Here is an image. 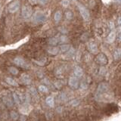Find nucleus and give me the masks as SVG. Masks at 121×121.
<instances>
[{
    "mask_svg": "<svg viewBox=\"0 0 121 121\" xmlns=\"http://www.w3.org/2000/svg\"><path fill=\"white\" fill-rule=\"evenodd\" d=\"M116 2H119V3H120L121 4V0H115Z\"/></svg>",
    "mask_w": 121,
    "mask_h": 121,
    "instance_id": "nucleus-39",
    "label": "nucleus"
},
{
    "mask_svg": "<svg viewBox=\"0 0 121 121\" xmlns=\"http://www.w3.org/2000/svg\"><path fill=\"white\" fill-rule=\"evenodd\" d=\"M118 39L121 41V33H118Z\"/></svg>",
    "mask_w": 121,
    "mask_h": 121,
    "instance_id": "nucleus-36",
    "label": "nucleus"
},
{
    "mask_svg": "<svg viewBox=\"0 0 121 121\" xmlns=\"http://www.w3.org/2000/svg\"><path fill=\"white\" fill-rule=\"evenodd\" d=\"M21 14H22V16L24 18H25V19L30 18L32 16V14H33L32 8L28 5H24L22 7Z\"/></svg>",
    "mask_w": 121,
    "mask_h": 121,
    "instance_id": "nucleus-3",
    "label": "nucleus"
},
{
    "mask_svg": "<svg viewBox=\"0 0 121 121\" xmlns=\"http://www.w3.org/2000/svg\"><path fill=\"white\" fill-rule=\"evenodd\" d=\"M80 86H81L82 89H87V88H88V85H87V83L85 82H82Z\"/></svg>",
    "mask_w": 121,
    "mask_h": 121,
    "instance_id": "nucleus-29",
    "label": "nucleus"
},
{
    "mask_svg": "<svg viewBox=\"0 0 121 121\" xmlns=\"http://www.w3.org/2000/svg\"><path fill=\"white\" fill-rule=\"evenodd\" d=\"M62 17V14L60 11H57L55 13V16H54V19L56 22H58L60 21V19Z\"/></svg>",
    "mask_w": 121,
    "mask_h": 121,
    "instance_id": "nucleus-17",
    "label": "nucleus"
},
{
    "mask_svg": "<svg viewBox=\"0 0 121 121\" xmlns=\"http://www.w3.org/2000/svg\"><path fill=\"white\" fill-rule=\"evenodd\" d=\"M4 102H5V104L8 106H9V107H11V106H12V102H11V101L10 99H6V98H4Z\"/></svg>",
    "mask_w": 121,
    "mask_h": 121,
    "instance_id": "nucleus-25",
    "label": "nucleus"
},
{
    "mask_svg": "<svg viewBox=\"0 0 121 121\" xmlns=\"http://www.w3.org/2000/svg\"><path fill=\"white\" fill-rule=\"evenodd\" d=\"M88 48L89 49V51L92 53V54H96L98 53V45L95 43H89L88 45Z\"/></svg>",
    "mask_w": 121,
    "mask_h": 121,
    "instance_id": "nucleus-11",
    "label": "nucleus"
},
{
    "mask_svg": "<svg viewBox=\"0 0 121 121\" xmlns=\"http://www.w3.org/2000/svg\"><path fill=\"white\" fill-rule=\"evenodd\" d=\"M104 72H105V69H104V68H103V67H101V69H100V74L101 73L102 74V73H104Z\"/></svg>",
    "mask_w": 121,
    "mask_h": 121,
    "instance_id": "nucleus-34",
    "label": "nucleus"
},
{
    "mask_svg": "<svg viewBox=\"0 0 121 121\" xmlns=\"http://www.w3.org/2000/svg\"><path fill=\"white\" fill-rule=\"evenodd\" d=\"M78 9H79V12H80V14L82 17V18L84 19L85 21H89V17H90L89 11L87 10L82 5H80V4H78Z\"/></svg>",
    "mask_w": 121,
    "mask_h": 121,
    "instance_id": "nucleus-5",
    "label": "nucleus"
},
{
    "mask_svg": "<svg viewBox=\"0 0 121 121\" xmlns=\"http://www.w3.org/2000/svg\"><path fill=\"white\" fill-rule=\"evenodd\" d=\"M21 82L24 83L25 85H30L31 83V78L29 75L27 74H22L21 77Z\"/></svg>",
    "mask_w": 121,
    "mask_h": 121,
    "instance_id": "nucleus-10",
    "label": "nucleus"
},
{
    "mask_svg": "<svg viewBox=\"0 0 121 121\" xmlns=\"http://www.w3.org/2000/svg\"><path fill=\"white\" fill-rule=\"evenodd\" d=\"M68 83H69L70 87H71V88L73 89H78V87L79 86V80H78V79H77V77H70Z\"/></svg>",
    "mask_w": 121,
    "mask_h": 121,
    "instance_id": "nucleus-7",
    "label": "nucleus"
},
{
    "mask_svg": "<svg viewBox=\"0 0 121 121\" xmlns=\"http://www.w3.org/2000/svg\"><path fill=\"white\" fill-rule=\"evenodd\" d=\"M115 38H116V33L114 31H111V33H109V35L108 36L107 38V40L109 43H112L113 41L115 40Z\"/></svg>",
    "mask_w": 121,
    "mask_h": 121,
    "instance_id": "nucleus-13",
    "label": "nucleus"
},
{
    "mask_svg": "<svg viewBox=\"0 0 121 121\" xmlns=\"http://www.w3.org/2000/svg\"><path fill=\"white\" fill-rule=\"evenodd\" d=\"M70 47V45H60V51H61L62 52H66L67 51H68V49H69Z\"/></svg>",
    "mask_w": 121,
    "mask_h": 121,
    "instance_id": "nucleus-19",
    "label": "nucleus"
},
{
    "mask_svg": "<svg viewBox=\"0 0 121 121\" xmlns=\"http://www.w3.org/2000/svg\"><path fill=\"white\" fill-rule=\"evenodd\" d=\"M117 22H118V24L120 25L121 24V17H120L119 18H118V21H117Z\"/></svg>",
    "mask_w": 121,
    "mask_h": 121,
    "instance_id": "nucleus-37",
    "label": "nucleus"
},
{
    "mask_svg": "<svg viewBox=\"0 0 121 121\" xmlns=\"http://www.w3.org/2000/svg\"><path fill=\"white\" fill-rule=\"evenodd\" d=\"M58 39L57 37H53L52 38V39H50V40H49V44H51L52 45H55L57 43H58Z\"/></svg>",
    "mask_w": 121,
    "mask_h": 121,
    "instance_id": "nucleus-22",
    "label": "nucleus"
},
{
    "mask_svg": "<svg viewBox=\"0 0 121 121\" xmlns=\"http://www.w3.org/2000/svg\"><path fill=\"white\" fill-rule=\"evenodd\" d=\"M109 27L111 28V30H113L115 28V26H114V23L113 22H112V21H111L109 23Z\"/></svg>",
    "mask_w": 121,
    "mask_h": 121,
    "instance_id": "nucleus-30",
    "label": "nucleus"
},
{
    "mask_svg": "<svg viewBox=\"0 0 121 121\" xmlns=\"http://www.w3.org/2000/svg\"><path fill=\"white\" fill-rule=\"evenodd\" d=\"M70 104H71V105H73V106H77L79 104V101H77V100H73V101H72L70 102Z\"/></svg>",
    "mask_w": 121,
    "mask_h": 121,
    "instance_id": "nucleus-31",
    "label": "nucleus"
},
{
    "mask_svg": "<svg viewBox=\"0 0 121 121\" xmlns=\"http://www.w3.org/2000/svg\"><path fill=\"white\" fill-rule=\"evenodd\" d=\"M112 95L110 93L109 86L107 83L101 82L99 84L97 89V92L95 94V99L98 101H107L108 98H112Z\"/></svg>",
    "mask_w": 121,
    "mask_h": 121,
    "instance_id": "nucleus-1",
    "label": "nucleus"
},
{
    "mask_svg": "<svg viewBox=\"0 0 121 121\" xmlns=\"http://www.w3.org/2000/svg\"><path fill=\"white\" fill-rule=\"evenodd\" d=\"M118 33H121V24H120V26L118 27Z\"/></svg>",
    "mask_w": 121,
    "mask_h": 121,
    "instance_id": "nucleus-38",
    "label": "nucleus"
},
{
    "mask_svg": "<svg viewBox=\"0 0 121 121\" xmlns=\"http://www.w3.org/2000/svg\"><path fill=\"white\" fill-rule=\"evenodd\" d=\"M73 73L75 75V77H81L82 74H83V71H82V69L79 66H77L75 67L74 69V71H73Z\"/></svg>",
    "mask_w": 121,
    "mask_h": 121,
    "instance_id": "nucleus-12",
    "label": "nucleus"
},
{
    "mask_svg": "<svg viewBox=\"0 0 121 121\" xmlns=\"http://www.w3.org/2000/svg\"><path fill=\"white\" fill-rule=\"evenodd\" d=\"M59 41L60 42V43H66V42L67 41V38L66 36H60Z\"/></svg>",
    "mask_w": 121,
    "mask_h": 121,
    "instance_id": "nucleus-27",
    "label": "nucleus"
},
{
    "mask_svg": "<svg viewBox=\"0 0 121 121\" xmlns=\"http://www.w3.org/2000/svg\"><path fill=\"white\" fill-rule=\"evenodd\" d=\"M11 117L13 120H16L18 118V114L15 111H11Z\"/></svg>",
    "mask_w": 121,
    "mask_h": 121,
    "instance_id": "nucleus-24",
    "label": "nucleus"
},
{
    "mask_svg": "<svg viewBox=\"0 0 121 121\" xmlns=\"http://www.w3.org/2000/svg\"><path fill=\"white\" fill-rule=\"evenodd\" d=\"M48 52L49 53V54L53 55H57V54H58V48H57V47H50V48H48Z\"/></svg>",
    "mask_w": 121,
    "mask_h": 121,
    "instance_id": "nucleus-16",
    "label": "nucleus"
},
{
    "mask_svg": "<svg viewBox=\"0 0 121 121\" xmlns=\"http://www.w3.org/2000/svg\"><path fill=\"white\" fill-rule=\"evenodd\" d=\"M69 4H70V2L68 1V0H62V2H61V5L65 8L69 5Z\"/></svg>",
    "mask_w": 121,
    "mask_h": 121,
    "instance_id": "nucleus-28",
    "label": "nucleus"
},
{
    "mask_svg": "<svg viewBox=\"0 0 121 121\" xmlns=\"http://www.w3.org/2000/svg\"><path fill=\"white\" fill-rule=\"evenodd\" d=\"M6 82H8V84H9L11 86H18V83L15 81L14 79L11 78V77H7Z\"/></svg>",
    "mask_w": 121,
    "mask_h": 121,
    "instance_id": "nucleus-15",
    "label": "nucleus"
},
{
    "mask_svg": "<svg viewBox=\"0 0 121 121\" xmlns=\"http://www.w3.org/2000/svg\"><path fill=\"white\" fill-rule=\"evenodd\" d=\"M47 1L48 0H37V2L42 4V5H44V4H45L47 2Z\"/></svg>",
    "mask_w": 121,
    "mask_h": 121,
    "instance_id": "nucleus-33",
    "label": "nucleus"
},
{
    "mask_svg": "<svg viewBox=\"0 0 121 121\" xmlns=\"http://www.w3.org/2000/svg\"><path fill=\"white\" fill-rule=\"evenodd\" d=\"M45 19H46L45 14L43 12L38 11V12H36L33 14L32 21L35 23V24H41V23H43L45 21Z\"/></svg>",
    "mask_w": 121,
    "mask_h": 121,
    "instance_id": "nucleus-2",
    "label": "nucleus"
},
{
    "mask_svg": "<svg viewBox=\"0 0 121 121\" xmlns=\"http://www.w3.org/2000/svg\"><path fill=\"white\" fill-rule=\"evenodd\" d=\"M20 2L19 1H14V2H12L11 4V5H9V11H10L11 13H14L16 12L17 11H18V9H20Z\"/></svg>",
    "mask_w": 121,
    "mask_h": 121,
    "instance_id": "nucleus-8",
    "label": "nucleus"
},
{
    "mask_svg": "<svg viewBox=\"0 0 121 121\" xmlns=\"http://www.w3.org/2000/svg\"><path fill=\"white\" fill-rule=\"evenodd\" d=\"M45 102H46V104L49 106V107L51 108H53L55 105V100H54V98L52 97V96H48L46 98V99H45Z\"/></svg>",
    "mask_w": 121,
    "mask_h": 121,
    "instance_id": "nucleus-14",
    "label": "nucleus"
},
{
    "mask_svg": "<svg viewBox=\"0 0 121 121\" xmlns=\"http://www.w3.org/2000/svg\"><path fill=\"white\" fill-rule=\"evenodd\" d=\"M55 86L57 87V88H58V89H60V87H61V83H60V82H56L55 83Z\"/></svg>",
    "mask_w": 121,
    "mask_h": 121,
    "instance_id": "nucleus-32",
    "label": "nucleus"
},
{
    "mask_svg": "<svg viewBox=\"0 0 121 121\" xmlns=\"http://www.w3.org/2000/svg\"><path fill=\"white\" fill-rule=\"evenodd\" d=\"M29 1L30 3H32V4H36L37 2V0H29Z\"/></svg>",
    "mask_w": 121,
    "mask_h": 121,
    "instance_id": "nucleus-35",
    "label": "nucleus"
},
{
    "mask_svg": "<svg viewBox=\"0 0 121 121\" xmlns=\"http://www.w3.org/2000/svg\"><path fill=\"white\" fill-rule=\"evenodd\" d=\"M67 52V55L68 57H71V56H73L74 55V53H75V49L73 48H70L69 49H68V51L66 52Z\"/></svg>",
    "mask_w": 121,
    "mask_h": 121,
    "instance_id": "nucleus-23",
    "label": "nucleus"
},
{
    "mask_svg": "<svg viewBox=\"0 0 121 121\" xmlns=\"http://www.w3.org/2000/svg\"><path fill=\"white\" fill-rule=\"evenodd\" d=\"M113 57L116 60H120L121 59V48H117L114 52Z\"/></svg>",
    "mask_w": 121,
    "mask_h": 121,
    "instance_id": "nucleus-18",
    "label": "nucleus"
},
{
    "mask_svg": "<svg viewBox=\"0 0 121 121\" xmlns=\"http://www.w3.org/2000/svg\"><path fill=\"white\" fill-rule=\"evenodd\" d=\"M66 17L68 19V20H70V19H72V17H73V14H72L71 11H68L66 12Z\"/></svg>",
    "mask_w": 121,
    "mask_h": 121,
    "instance_id": "nucleus-26",
    "label": "nucleus"
},
{
    "mask_svg": "<svg viewBox=\"0 0 121 121\" xmlns=\"http://www.w3.org/2000/svg\"><path fill=\"white\" fill-rule=\"evenodd\" d=\"M14 63L16 64L17 66L21 67L22 68H26V69H29L30 68V65L26 61V60L21 58V57H17L14 59Z\"/></svg>",
    "mask_w": 121,
    "mask_h": 121,
    "instance_id": "nucleus-4",
    "label": "nucleus"
},
{
    "mask_svg": "<svg viewBox=\"0 0 121 121\" xmlns=\"http://www.w3.org/2000/svg\"><path fill=\"white\" fill-rule=\"evenodd\" d=\"M96 60L100 64H106L108 62V59L104 54H99L98 55H97Z\"/></svg>",
    "mask_w": 121,
    "mask_h": 121,
    "instance_id": "nucleus-9",
    "label": "nucleus"
},
{
    "mask_svg": "<svg viewBox=\"0 0 121 121\" xmlns=\"http://www.w3.org/2000/svg\"><path fill=\"white\" fill-rule=\"evenodd\" d=\"M9 70L11 73H12L14 75H17L18 74V70L17 69V68H15L14 67H10L9 68Z\"/></svg>",
    "mask_w": 121,
    "mask_h": 121,
    "instance_id": "nucleus-20",
    "label": "nucleus"
},
{
    "mask_svg": "<svg viewBox=\"0 0 121 121\" xmlns=\"http://www.w3.org/2000/svg\"><path fill=\"white\" fill-rule=\"evenodd\" d=\"M73 1H75V0H73Z\"/></svg>",
    "mask_w": 121,
    "mask_h": 121,
    "instance_id": "nucleus-40",
    "label": "nucleus"
},
{
    "mask_svg": "<svg viewBox=\"0 0 121 121\" xmlns=\"http://www.w3.org/2000/svg\"><path fill=\"white\" fill-rule=\"evenodd\" d=\"M39 90L41 92H45V93H47V92H48V88L45 86H44V85H41V86H39Z\"/></svg>",
    "mask_w": 121,
    "mask_h": 121,
    "instance_id": "nucleus-21",
    "label": "nucleus"
},
{
    "mask_svg": "<svg viewBox=\"0 0 121 121\" xmlns=\"http://www.w3.org/2000/svg\"><path fill=\"white\" fill-rule=\"evenodd\" d=\"M13 98L14 101L16 104H24V100H25V95H22L18 92H14L13 94Z\"/></svg>",
    "mask_w": 121,
    "mask_h": 121,
    "instance_id": "nucleus-6",
    "label": "nucleus"
}]
</instances>
